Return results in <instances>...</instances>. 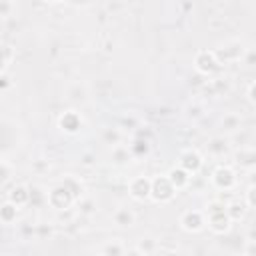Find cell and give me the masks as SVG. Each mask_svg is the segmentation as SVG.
Here are the masks:
<instances>
[{
  "label": "cell",
  "instance_id": "18",
  "mask_svg": "<svg viewBox=\"0 0 256 256\" xmlns=\"http://www.w3.org/2000/svg\"><path fill=\"white\" fill-rule=\"evenodd\" d=\"M220 126H222V130H224L226 134H234V132H238V130L242 128V118H240V114H236V112L224 114V118L220 120Z\"/></svg>",
  "mask_w": 256,
  "mask_h": 256
},
{
  "label": "cell",
  "instance_id": "25",
  "mask_svg": "<svg viewBox=\"0 0 256 256\" xmlns=\"http://www.w3.org/2000/svg\"><path fill=\"white\" fill-rule=\"evenodd\" d=\"M12 60H14V48L8 44H0V74L6 72V68Z\"/></svg>",
  "mask_w": 256,
  "mask_h": 256
},
{
  "label": "cell",
  "instance_id": "1",
  "mask_svg": "<svg viewBox=\"0 0 256 256\" xmlns=\"http://www.w3.org/2000/svg\"><path fill=\"white\" fill-rule=\"evenodd\" d=\"M204 218H206L208 228L214 234H226L230 230V226H232V220L226 214V202L220 200V198L208 202V206L204 210Z\"/></svg>",
  "mask_w": 256,
  "mask_h": 256
},
{
  "label": "cell",
  "instance_id": "20",
  "mask_svg": "<svg viewBox=\"0 0 256 256\" xmlns=\"http://www.w3.org/2000/svg\"><path fill=\"white\" fill-rule=\"evenodd\" d=\"M18 206L16 204H12L10 200H6L4 204H0V222L2 224H12V222H16V218H18Z\"/></svg>",
  "mask_w": 256,
  "mask_h": 256
},
{
  "label": "cell",
  "instance_id": "37",
  "mask_svg": "<svg viewBox=\"0 0 256 256\" xmlns=\"http://www.w3.org/2000/svg\"><path fill=\"white\" fill-rule=\"evenodd\" d=\"M38 234H48V236H50V234H52V228H50V226H48V228H46V226H38Z\"/></svg>",
  "mask_w": 256,
  "mask_h": 256
},
{
  "label": "cell",
  "instance_id": "17",
  "mask_svg": "<svg viewBox=\"0 0 256 256\" xmlns=\"http://www.w3.org/2000/svg\"><path fill=\"white\" fill-rule=\"evenodd\" d=\"M66 96L68 100L72 102H84L88 98V88L84 82H72L68 88H66Z\"/></svg>",
  "mask_w": 256,
  "mask_h": 256
},
{
  "label": "cell",
  "instance_id": "32",
  "mask_svg": "<svg viewBox=\"0 0 256 256\" xmlns=\"http://www.w3.org/2000/svg\"><path fill=\"white\" fill-rule=\"evenodd\" d=\"M12 12H14L12 0H0V18H8L12 16Z\"/></svg>",
  "mask_w": 256,
  "mask_h": 256
},
{
  "label": "cell",
  "instance_id": "31",
  "mask_svg": "<svg viewBox=\"0 0 256 256\" xmlns=\"http://www.w3.org/2000/svg\"><path fill=\"white\" fill-rule=\"evenodd\" d=\"M254 194H256V186L250 182V186H248V190H246V194H244V198H246L244 206H246L248 210H254V206H256V198H254Z\"/></svg>",
  "mask_w": 256,
  "mask_h": 256
},
{
  "label": "cell",
  "instance_id": "39",
  "mask_svg": "<svg viewBox=\"0 0 256 256\" xmlns=\"http://www.w3.org/2000/svg\"><path fill=\"white\" fill-rule=\"evenodd\" d=\"M44 2H60V0H44Z\"/></svg>",
  "mask_w": 256,
  "mask_h": 256
},
{
  "label": "cell",
  "instance_id": "4",
  "mask_svg": "<svg viewBox=\"0 0 256 256\" xmlns=\"http://www.w3.org/2000/svg\"><path fill=\"white\" fill-rule=\"evenodd\" d=\"M46 202H48V206L54 208L56 212H62V210H70L72 204L76 202V198H74L62 184H58V186H54V188L46 194Z\"/></svg>",
  "mask_w": 256,
  "mask_h": 256
},
{
  "label": "cell",
  "instance_id": "33",
  "mask_svg": "<svg viewBox=\"0 0 256 256\" xmlns=\"http://www.w3.org/2000/svg\"><path fill=\"white\" fill-rule=\"evenodd\" d=\"M254 90H256V82L252 80V82L248 84V88H246V100H248L252 106L256 104V96H254Z\"/></svg>",
  "mask_w": 256,
  "mask_h": 256
},
{
  "label": "cell",
  "instance_id": "29",
  "mask_svg": "<svg viewBox=\"0 0 256 256\" xmlns=\"http://www.w3.org/2000/svg\"><path fill=\"white\" fill-rule=\"evenodd\" d=\"M100 252L106 254V256H120V254H124V246H122L120 242H110V244H106Z\"/></svg>",
  "mask_w": 256,
  "mask_h": 256
},
{
  "label": "cell",
  "instance_id": "40",
  "mask_svg": "<svg viewBox=\"0 0 256 256\" xmlns=\"http://www.w3.org/2000/svg\"><path fill=\"white\" fill-rule=\"evenodd\" d=\"M0 236H2V222H0Z\"/></svg>",
  "mask_w": 256,
  "mask_h": 256
},
{
  "label": "cell",
  "instance_id": "35",
  "mask_svg": "<svg viewBox=\"0 0 256 256\" xmlns=\"http://www.w3.org/2000/svg\"><path fill=\"white\" fill-rule=\"evenodd\" d=\"M10 86H12V78L6 76V74H0V92L6 90V88H10Z\"/></svg>",
  "mask_w": 256,
  "mask_h": 256
},
{
  "label": "cell",
  "instance_id": "34",
  "mask_svg": "<svg viewBox=\"0 0 256 256\" xmlns=\"http://www.w3.org/2000/svg\"><path fill=\"white\" fill-rule=\"evenodd\" d=\"M32 170H34V172H46V170H50V164L44 162V160H36V162L32 164Z\"/></svg>",
  "mask_w": 256,
  "mask_h": 256
},
{
  "label": "cell",
  "instance_id": "12",
  "mask_svg": "<svg viewBox=\"0 0 256 256\" xmlns=\"http://www.w3.org/2000/svg\"><path fill=\"white\" fill-rule=\"evenodd\" d=\"M206 148H208V154H210V156L222 158V156H226V154L230 152V142H228V138H224V136H214V138L208 140Z\"/></svg>",
  "mask_w": 256,
  "mask_h": 256
},
{
  "label": "cell",
  "instance_id": "5",
  "mask_svg": "<svg viewBox=\"0 0 256 256\" xmlns=\"http://www.w3.org/2000/svg\"><path fill=\"white\" fill-rule=\"evenodd\" d=\"M244 52H246V50H244L242 42L230 40V42L220 44V46L214 50V56L218 58L220 64H228V62H238V60H242Z\"/></svg>",
  "mask_w": 256,
  "mask_h": 256
},
{
  "label": "cell",
  "instance_id": "19",
  "mask_svg": "<svg viewBox=\"0 0 256 256\" xmlns=\"http://www.w3.org/2000/svg\"><path fill=\"white\" fill-rule=\"evenodd\" d=\"M110 158H112V162H114V164H118V166H126L128 162H132V154H130L128 146H122V144L112 146Z\"/></svg>",
  "mask_w": 256,
  "mask_h": 256
},
{
  "label": "cell",
  "instance_id": "21",
  "mask_svg": "<svg viewBox=\"0 0 256 256\" xmlns=\"http://www.w3.org/2000/svg\"><path fill=\"white\" fill-rule=\"evenodd\" d=\"M246 210H248V208L244 206L242 200H232V202L226 204V214H228V218H230L232 222H240V220L244 218Z\"/></svg>",
  "mask_w": 256,
  "mask_h": 256
},
{
  "label": "cell",
  "instance_id": "30",
  "mask_svg": "<svg viewBox=\"0 0 256 256\" xmlns=\"http://www.w3.org/2000/svg\"><path fill=\"white\" fill-rule=\"evenodd\" d=\"M12 174H14L12 164H8V162L0 160V186H2V184H6V182L12 178Z\"/></svg>",
  "mask_w": 256,
  "mask_h": 256
},
{
  "label": "cell",
  "instance_id": "13",
  "mask_svg": "<svg viewBox=\"0 0 256 256\" xmlns=\"http://www.w3.org/2000/svg\"><path fill=\"white\" fill-rule=\"evenodd\" d=\"M254 162H256L254 148H252L250 144L240 146V150L236 152V164H240V166L246 168V170H254Z\"/></svg>",
  "mask_w": 256,
  "mask_h": 256
},
{
  "label": "cell",
  "instance_id": "10",
  "mask_svg": "<svg viewBox=\"0 0 256 256\" xmlns=\"http://www.w3.org/2000/svg\"><path fill=\"white\" fill-rule=\"evenodd\" d=\"M58 128H60L62 132H66V134H76V132H80V128H82V116H80V112H76V110H66V112H62L60 118H58Z\"/></svg>",
  "mask_w": 256,
  "mask_h": 256
},
{
  "label": "cell",
  "instance_id": "16",
  "mask_svg": "<svg viewBox=\"0 0 256 256\" xmlns=\"http://www.w3.org/2000/svg\"><path fill=\"white\" fill-rule=\"evenodd\" d=\"M112 220H114V224L120 226V228H130V226L134 224L136 216H134V212H132L130 208H118V210H114Z\"/></svg>",
  "mask_w": 256,
  "mask_h": 256
},
{
  "label": "cell",
  "instance_id": "2",
  "mask_svg": "<svg viewBox=\"0 0 256 256\" xmlns=\"http://www.w3.org/2000/svg\"><path fill=\"white\" fill-rule=\"evenodd\" d=\"M176 188L172 186V182L168 180L166 174H160L156 178H150V198L154 202H170L176 196Z\"/></svg>",
  "mask_w": 256,
  "mask_h": 256
},
{
  "label": "cell",
  "instance_id": "23",
  "mask_svg": "<svg viewBox=\"0 0 256 256\" xmlns=\"http://www.w3.org/2000/svg\"><path fill=\"white\" fill-rule=\"evenodd\" d=\"M30 196H28V204L32 208H40L42 204H46V192L40 186H28Z\"/></svg>",
  "mask_w": 256,
  "mask_h": 256
},
{
  "label": "cell",
  "instance_id": "11",
  "mask_svg": "<svg viewBox=\"0 0 256 256\" xmlns=\"http://www.w3.org/2000/svg\"><path fill=\"white\" fill-rule=\"evenodd\" d=\"M168 180L172 182V186L180 192V190H184V188H188L190 186V180H192V174H188L184 168H180V166H174V168H170L168 170Z\"/></svg>",
  "mask_w": 256,
  "mask_h": 256
},
{
  "label": "cell",
  "instance_id": "38",
  "mask_svg": "<svg viewBox=\"0 0 256 256\" xmlns=\"http://www.w3.org/2000/svg\"><path fill=\"white\" fill-rule=\"evenodd\" d=\"M122 124H124V126H136V120L130 116V118H124V120H122Z\"/></svg>",
  "mask_w": 256,
  "mask_h": 256
},
{
  "label": "cell",
  "instance_id": "28",
  "mask_svg": "<svg viewBox=\"0 0 256 256\" xmlns=\"http://www.w3.org/2000/svg\"><path fill=\"white\" fill-rule=\"evenodd\" d=\"M136 252H138V254H154V252H158V244H156V240H152V238H142V240L138 242Z\"/></svg>",
  "mask_w": 256,
  "mask_h": 256
},
{
  "label": "cell",
  "instance_id": "9",
  "mask_svg": "<svg viewBox=\"0 0 256 256\" xmlns=\"http://www.w3.org/2000/svg\"><path fill=\"white\" fill-rule=\"evenodd\" d=\"M128 194L138 202L148 200L150 198V178L148 176H134L128 182Z\"/></svg>",
  "mask_w": 256,
  "mask_h": 256
},
{
  "label": "cell",
  "instance_id": "3",
  "mask_svg": "<svg viewBox=\"0 0 256 256\" xmlns=\"http://www.w3.org/2000/svg\"><path fill=\"white\" fill-rule=\"evenodd\" d=\"M210 182H212V186H214L216 190H220V192H230V190L236 186L238 176H236V172H234L232 166L220 164V166L214 168V172H212V176H210Z\"/></svg>",
  "mask_w": 256,
  "mask_h": 256
},
{
  "label": "cell",
  "instance_id": "7",
  "mask_svg": "<svg viewBox=\"0 0 256 256\" xmlns=\"http://www.w3.org/2000/svg\"><path fill=\"white\" fill-rule=\"evenodd\" d=\"M178 166L180 168H184L188 174H198L200 170H202V166H204V158H202V154L198 152V150H194V148H188V150H184L182 154H180V158H178Z\"/></svg>",
  "mask_w": 256,
  "mask_h": 256
},
{
  "label": "cell",
  "instance_id": "6",
  "mask_svg": "<svg viewBox=\"0 0 256 256\" xmlns=\"http://www.w3.org/2000/svg\"><path fill=\"white\" fill-rule=\"evenodd\" d=\"M220 66H222V64H220L218 58L214 56V50H200V52H196V56H194V68H196V72L202 74V76H210V74L218 72Z\"/></svg>",
  "mask_w": 256,
  "mask_h": 256
},
{
  "label": "cell",
  "instance_id": "22",
  "mask_svg": "<svg viewBox=\"0 0 256 256\" xmlns=\"http://www.w3.org/2000/svg\"><path fill=\"white\" fill-rule=\"evenodd\" d=\"M60 184H62V186H64V188H66V190H68L76 200L84 194V186H82V182H80L78 178H74V176H66Z\"/></svg>",
  "mask_w": 256,
  "mask_h": 256
},
{
  "label": "cell",
  "instance_id": "27",
  "mask_svg": "<svg viewBox=\"0 0 256 256\" xmlns=\"http://www.w3.org/2000/svg\"><path fill=\"white\" fill-rule=\"evenodd\" d=\"M202 116H204V106H202L200 102L192 100V102L186 106V118H190V120H200Z\"/></svg>",
  "mask_w": 256,
  "mask_h": 256
},
{
  "label": "cell",
  "instance_id": "8",
  "mask_svg": "<svg viewBox=\"0 0 256 256\" xmlns=\"http://www.w3.org/2000/svg\"><path fill=\"white\" fill-rule=\"evenodd\" d=\"M180 226H182V230L192 232V234L204 230V226H206L204 212H202V210H186V212H182V216H180Z\"/></svg>",
  "mask_w": 256,
  "mask_h": 256
},
{
  "label": "cell",
  "instance_id": "15",
  "mask_svg": "<svg viewBox=\"0 0 256 256\" xmlns=\"http://www.w3.org/2000/svg\"><path fill=\"white\" fill-rule=\"evenodd\" d=\"M128 150H130L132 158H144V156L150 154V140L144 138V136H136V138L130 142Z\"/></svg>",
  "mask_w": 256,
  "mask_h": 256
},
{
  "label": "cell",
  "instance_id": "36",
  "mask_svg": "<svg viewBox=\"0 0 256 256\" xmlns=\"http://www.w3.org/2000/svg\"><path fill=\"white\" fill-rule=\"evenodd\" d=\"M82 164H84V166H92V164H94V154L86 152V154L82 156Z\"/></svg>",
  "mask_w": 256,
  "mask_h": 256
},
{
  "label": "cell",
  "instance_id": "14",
  "mask_svg": "<svg viewBox=\"0 0 256 256\" xmlns=\"http://www.w3.org/2000/svg\"><path fill=\"white\" fill-rule=\"evenodd\" d=\"M28 196H30L28 186H24V184H16V186H12V188H10L8 198H6V200H10V202H12V204H16L18 208H22V206H26V204H28Z\"/></svg>",
  "mask_w": 256,
  "mask_h": 256
},
{
  "label": "cell",
  "instance_id": "26",
  "mask_svg": "<svg viewBox=\"0 0 256 256\" xmlns=\"http://www.w3.org/2000/svg\"><path fill=\"white\" fill-rule=\"evenodd\" d=\"M120 140H122V130L120 128H104V132H102V142L104 144L116 146V144H120Z\"/></svg>",
  "mask_w": 256,
  "mask_h": 256
},
{
  "label": "cell",
  "instance_id": "24",
  "mask_svg": "<svg viewBox=\"0 0 256 256\" xmlns=\"http://www.w3.org/2000/svg\"><path fill=\"white\" fill-rule=\"evenodd\" d=\"M76 208H78V212L80 214H84V216H90V214H94L96 212V200L94 198H88V196H80L78 200H76Z\"/></svg>",
  "mask_w": 256,
  "mask_h": 256
}]
</instances>
